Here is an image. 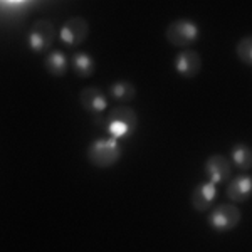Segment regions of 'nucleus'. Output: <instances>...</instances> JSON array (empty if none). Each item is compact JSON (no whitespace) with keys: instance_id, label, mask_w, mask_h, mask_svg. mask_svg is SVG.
I'll return each mask as SVG.
<instances>
[{"instance_id":"obj_1","label":"nucleus","mask_w":252,"mask_h":252,"mask_svg":"<svg viewBox=\"0 0 252 252\" xmlns=\"http://www.w3.org/2000/svg\"><path fill=\"white\" fill-rule=\"evenodd\" d=\"M138 126V115L133 108L129 106H116L109 111L108 120L104 121V128L109 133V136L115 140L128 138L136 131Z\"/></svg>"},{"instance_id":"obj_2","label":"nucleus","mask_w":252,"mask_h":252,"mask_svg":"<svg viewBox=\"0 0 252 252\" xmlns=\"http://www.w3.org/2000/svg\"><path fill=\"white\" fill-rule=\"evenodd\" d=\"M121 158V146L115 138H99L88 148V160L97 168H109Z\"/></svg>"},{"instance_id":"obj_3","label":"nucleus","mask_w":252,"mask_h":252,"mask_svg":"<svg viewBox=\"0 0 252 252\" xmlns=\"http://www.w3.org/2000/svg\"><path fill=\"white\" fill-rule=\"evenodd\" d=\"M198 34H200V31L193 20L178 19L166 27L165 37L175 47H187L198 39Z\"/></svg>"},{"instance_id":"obj_4","label":"nucleus","mask_w":252,"mask_h":252,"mask_svg":"<svg viewBox=\"0 0 252 252\" xmlns=\"http://www.w3.org/2000/svg\"><path fill=\"white\" fill-rule=\"evenodd\" d=\"M54 37H56L54 24H52L51 20L40 19L37 22H34V26H32L29 35H27V44H29L32 52L40 54V52L47 51V49L52 46Z\"/></svg>"},{"instance_id":"obj_5","label":"nucleus","mask_w":252,"mask_h":252,"mask_svg":"<svg viewBox=\"0 0 252 252\" xmlns=\"http://www.w3.org/2000/svg\"><path fill=\"white\" fill-rule=\"evenodd\" d=\"M241 219L242 215L237 207L232 204H222L215 207L212 214L209 215V223L212 229L219 230V232H229L239 225Z\"/></svg>"},{"instance_id":"obj_6","label":"nucleus","mask_w":252,"mask_h":252,"mask_svg":"<svg viewBox=\"0 0 252 252\" xmlns=\"http://www.w3.org/2000/svg\"><path fill=\"white\" fill-rule=\"evenodd\" d=\"M89 34V24L83 17H72L64 22L61 29V40L71 47L81 46Z\"/></svg>"},{"instance_id":"obj_7","label":"nucleus","mask_w":252,"mask_h":252,"mask_svg":"<svg viewBox=\"0 0 252 252\" xmlns=\"http://www.w3.org/2000/svg\"><path fill=\"white\" fill-rule=\"evenodd\" d=\"M205 173L212 184H222L232 175V163L222 155H212L205 161Z\"/></svg>"},{"instance_id":"obj_8","label":"nucleus","mask_w":252,"mask_h":252,"mask_svg":"<svg viewBox=\"0 0 252 252\" xmlns=\"http://www.w3.org/2000/svg\"><path fill=\"white\" fill-rule=\"evenodd\" d=\"M175 69L178 74H182L187 79H192L200 72L202 69V58L195 51H182L175 58Z\"/></svg>"},{"instance_id":"obj_9","label":"nucleus","mask_w":252,"mask_h":252,"mask_svg":"<svg viewBox=\"0 0 252 252\" xmlns=\"http://www.w3.org/2000/svg\"><path fill=\"white\" fill-rule=\"evenodd\" d=\"M215 197H217V187L212 182H205V184L195 187L190 200H192V207L197 212H205L212 207Z\"/></svg>"},{"instance_id":"obj_10","label":"nucleus","mask_w":252,"mask_h":252,"mask_svg":"<svg viewBox=\"0 0 252 252\" xmlns=\"http://www.w3.org/2000/svg\"><path fill=\"white\" fill-rule=\"evenodd\" d=\"M79 103L86 111L99 115L108 106V99L99 88H84L79 94Z\"/></svg>"},{"instance_id":"obj_11","label":"nucleus","mask_w":252,"mask_h":252,"mask_svg":"<svg viewBox=\"0 0 252 252\" xmlns=\"http://www.w3.org/2000/svg\"><path fill=\"white\" fill-rule=\"evenodd\" d=\"M227 197L232 202H246L252 193V177L249 175H241L234 178L230 185L227 187Z\"/></svg>"},{"instance_id":"obj_12","label":"nucleus","mask_w":252,"mask_h":252,"mask_svg":"<svg viewBox=\"0 0 252 252\" xmlns=\"http://www.w3.org/2000/svg\"><path fill=\"white\" fill-rule=\"evenodd\" d=\"M67 58L63 51H52L51 54L46 56V61H44V66H46V71L54 78H61L67 72Z\"/></svg>"},{"instance_id":"obj_13","label":"nucleus","mask_w":252,"mask_h":252,"mask_svg":"<svg viewBox=\"0 0 252 252\" xmlns=\"http://www.w3.org/2000/svg\"><path fill=\"white\" fill-rule=\"evenodd\" d=\"M72 69L79 78L86 79L94 74V59L86 52H76L72 58Z\"/></svg>"},{"instance_id":"obj_14","label":"nucleus","mask_w":252,"mask_h":252,"mask_svg":"<svg viewBox=\"0 0 252 252\" xmlns=\"http://www.w3.org/2000/svg\"><path fill=\"white\" fill-rule=\"evenodd\" d=\"M232 161L242 172L252 168V150L246 143H237L232 148Z\"/></svg>"},{"instance_id":"obj_15","label":"nucleus","mask_w":252,"mask_h":252,"mask_svg":"<svg viewBox=\"0 0 252 252\" xmlns=\"http://www.w3.org/2000/svg\"><path fill=\"white\" fill-rule=\"evenodd\" d=\"M109 94L115 97L116 101L128 103V101H131L136 96V88L131 83H128V81H118V83H115L109 88Z\"/></svg>"},{"instance_id":"obj_16","label":"nucleus","mask_w":252,"mask_h":252,"mask_svg":"<svg viewBox=\"0 0 252 252\" xmlns=\"http://www.w3.org/2000/svg\"><path fill=\"white\" fill-rule=\"evenodd\" d=\"M235 51H237V58L241 59L244 64L252 66V35H246V37H242L239 40Z\"/></svg>"}]
</instances>
